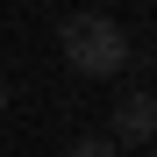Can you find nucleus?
Masks as SVG:
<instances>
[{"label": "nucleus", "mask_w": 157, "mask_h": 157, "mask_svg": "<svg viewBox=\"0 0 157 157\" xmlns=\"http://www.w3.org/2000/svg\"><path fill=\"white\" fill-rule=\"evenodd\" d=\"M57 50H64V64H71L78 78H114V71L128 64V36H121V21H114V14H93V7L64 14Z\"/></svg>", "instance_id": "f257e3e1"}, {"label": "nucleus", "mask_w": 157, "mask_h": 157, "mask_svg": "<svg viewBox=\"0 0 157 157\" xmlns=\"http://www.w3.org/2000/svg\"><path fill=\"white\" fill-rule=\"evenodd\" d=\"M157 136V100L150 93H121L114 100V143H150Z\"/></svg>", "instance_id": "f03ea898"}, {"label": "nucleus", "mask_w": 157, "mask_h": 157, "mask_svg": "<svg viewBox=\"0 0 157 157\" xmlns=\"http://www.w3.org/2000/svg\"><path fill=\"white\" fill-rule=\"evenodd\" d=\"M64 157H114V143H71Z\"/></svg>", "instance_id": "7ed1b4c3"}, {"label": "nucleus", "mask_w": 157, "mask_h": 157, "mask_svg": "<svg viewBox=\"0 0 157 157\" xmlns=\"http://www.w3.org/2000/svg\"><path fill=\"white\" fill-rule=\"evenodd\" d=\"M0 114H7V78H0Z\"/></svg>", "instance_id": "20e7f679"}]
</instances>
